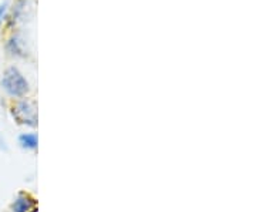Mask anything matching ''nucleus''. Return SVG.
<instances>
[{
  "label": "nucleus",
  "instance_id": "obj_1",
  "mask_svg": "<svg viewBox=\"0 0 256 212\" xmlns=\"http://www.w3.org/2000/svg\"><path fill=\"white\" fill-rule=\"evenodd\" d=\"M0 86L12 98H22L28 92V82L18 67H9L3 73Z\"/></svg>",
  "mask_w": 256,
  "mask_h": 212
},
{
  "label": "nucleus",
  "instance_id": "obj_2",
  "mask_svg": "<svg viewBox=\"0 0 256 212\" xmlns=\"http://www.w3.org/2000/svg\"><path fill=\"white\" fill-rule=\"evenodd\" d=\"M10 114L13 120L20 126L26 127H36L37 126V107L30 100L20 98L10 107Z\"/></svg>",
  "mask_w": 256,
  "mask_h": 212
},
{
  "label": "nucleus",
  "instance_id": "obj_3",
  "mask_svg": "<svg viewBox=\"0 0 256 212\" xmlns=\"http://www.w3.org/2000/svg\"><path fill=\"white\" fill-rule=\"evenodd\" d=\"M12 212H37V201L30 194L20 192L10 205Z\"/></svg>",
  "mask_w": 256,
  "mask_h": 212
},
{
  "label": "nucleus",
  "instance_id": "obj_4",
  "mask_svg": "<svg viewBox=\"0 0 256 212\" xmlns=\"http://www.w3.org/2000/svg\"><path fill=\"white\" fill-rule=\"evenodd\" d=\"M18 146L23 150H36L38 146V138L34 132H24L18 136Z\"/></svg>",
  "mask_w": 256,
  "mask_h": 212
},
{
  "label": "nucleus",
  "instance_id": "obj_5",
  "mask_svg": "<svg viewBox=\"0 0 256 212\" xmlns=\"http://www.w3.org/2000/svg\"><path fill=\"white\" fill-rule=\"evenodd\" d=\"M6 50H8V53H9L10 56H13V57H24V56H26L23 47H22V42H20V38H18V36L10 37L9 40H8V43H6Z\"/></svg>",
  "mask_w": 256,
  "mask_h": 212
},
{
  "label": "nucleus",
  "instance_id": "obj_6",
  "mask_svg": "<svg viewBox=\"0 0 256 212\" xmlns=\"http://www.w3.org/2000/svg\"><path fill=\"white\" fill-rule=\"evenodd\" d=\"M8 9H9V3H8V2H3V3L0 4V23H2V22L4 20V18H6Z\"/></svg>",
  "mask_w": 256,
  "mask_h": 212
},
{
  "label": "nucleus",
  "instance_id": "obj_7",
  "mask_svg": "<svg viewBox=\"0 0 256 212\" xmlns=\"http://www.w3.org/2000/svg\"><path fill=\"white\" fill-rule=\"evenodd\" d=\"M9 146H8V141L3 137V134L0 132V151H8Z\"/></svg>",
  "mask_w": 256,
  "mask_h": 212
}]
</instances>
